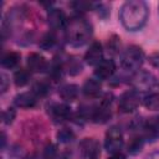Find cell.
<instances>
[{
	"mask_svg": "<svg viewBox=\"0 0 159 159\" xmlns=\"http://www.w3.org/2000/svg\"><path fill=\"white\" fill-rule=\"evenodd\" d=\"M116 71V63L111 58L102 60L96 67H94V76L97 80H108L113 76Z\"/></svg>",
	"mask_w": 159,
	"mask_h": 159,
	"instance_id": "12",
	"label": "cell"
},
{
	"mask_svg": "<svg viewBox=\"0 0 159 159\" xmlns=\"http://www.w3.org/2000/svg\"><path fill=\"white\" fill-rule=\"evenodd\" d=\"M67 16L65 14V11L62 9L58 7H51L47 11V22L51 26V29L53 30H60V29H65L67 25Z\"/></svg>",
	"mask_w": 159,
	"mask_h": 159,
	"instance_id": "10",
	"label": "cell"
},
{
	"mask_svg": "<svg viewBox=\"0 0 159 159\" xmlns=\"http://www.w3.org/2000/svg\"><path fill=\"white\" fill-rule=\"evenodd\" d=\"M143 138L149 142H155L159 139V117H149L143 122L142 125Z\"/></svg>",
	"mask_w": 159,
	"mask_h": 159,
	"instance_id": "9",
	"label": "cell"
},
{
	"mask_svg": "<svg viewBox=\"0 0 159 159\" xmlns=\"http://www.w3.org/2000/svg\"><path fill=\"white\" fill-rule=\"evenodd\" d=\"M15 116H16L15 109H14L12 107H9V108H6V109L4 111V113H2V122H4L5 124H11V123L14 122V119H15Z\"/></svg>",
	"mask_w": 159,
	"mask_h": 159,
	"instance_id": "29",
	"label": "cell"
},
{
	"mask_svg": "<svg viewBox=\"0 0 159 159\" xmlns=\"http://www.w3.org/2000/svg\"><path fill=\"white\" fill-rule=\"evenodd\" d=\"M130 84L133 86V89L138 92H145L152 89L157 84V77L149 71L139 70L132 76Z\"/></svg>",
	"mask_w": 159,
	"mask_h": 159,
	"instance_id": "4",
	"label": "cell"
},
{
	"mask_svg": "<svg viewBox=\"0 0 159 159\" xmlns=\"http://www.w3.org/2000/svg\"><path fill=\"white\" fill-rule=\"evenodd\" d=\"M6 88H7V77H6V75H1V93H4L5 91H6Z\"/></svg>",
	"mask_w": 159,
	"mask_h": 159,
	"instance_id": "30",
	"label": "cell"
},
{
	"mask_svg": "<svg viewBox=\"0 0 159 159\" xmlns=\"http://www.w3.org/2000/svg\"><path fill=\"white\" fill-rule=\"evenodd\" d=\"M103 60V48L102 45L98 41H94L91 43L88 50L84 53V61L89 66H97Z\"/></svg>",
	"mask_w": 159,
	"mask_h": 159,
	"instance_id": "11",
	"label": "cell"
},
{
	"mask_svg": "<svg viewBox=\"0 0 159 159\" xmlns=\"http://www.w3.org/2000/svg\"><path fill=\"white\" fill-rule=\"evenodd\" d=\"M50 84L46 81H36L32 84V93L36 97H43L50 93Z\"/></svg>",
	"mask_w": 159,
	"mask_h": 159,
	"instance_id": "22",
	"label": "cell"
},
{
	"mask_svg": "<svg viewBox=\"0 0 159 159\" xmlns=\"http://www.w3.org/2000/svg\"><path fill=\"white\" fill-rule=\"evenodd\" d=\"M1 143H2L1 148L4 149V148H5V143H6V137H5V133H2V135H1Z\"/></svg>",
	"mask_w": 159,
	"mask_h": 159,
	"instance_id": "33",
	"label": "cell"
},
{
	"mask_svg": "<svg viewBox=\"0 0 159 159\" xmlns=\"http://www.w3.org/2000/svg\"><path fill=\"white\" fill-rule=\"evenodd\" d=\"M143 104L150 111L159 109V93H149L143 98Z\"/></svg>",
	"mask_w": 159,
	"mask_h": 159,
	"instance_id": "23",
	"label": "cell"
},
{
	"mask_svg": "<svg viewBox=\"0 0 159 159\" xmlns=\"http://www.w3.org/2000/svg\"><path fill=\"white\" fill-rule=\"evenodd\" d=\"M56 43H57V39H56L55 34L53 32H47L40 39L39 46L45 51H50L56 46Z\"/></svg>",
	"mask_w": 159,
	"mask_h": 159,
	"instance_id": "20",
	"label": "cell"
},
{
	"mask_svg": "<svg viewBox=\"0 0 159 159\" xmlns=\"http://www.w3.org/2000/svg\"><path fill=\"white\" fill-rule=\"evenodd\" d=\"M145 159H159V150H155V152L150 153Z\"/></svg>",
	"mask_w": 159,
	"mask_h": 159,
	"instance_id": "32",
	"label": "cell"
},
{
	"mask_svg": "<svg viewBox=\"0 0 159 159\" xmlns=\"http://www.w3.org/2000/svg\"><path fill=\"white\" fill-rule=\"evenodd\" d=\"M27 67L31 72L40 73V72H45L47 70L48 65H47L46 58L42 55L32 52L27 56Z\"/></svg>",
	"mask_w": 159,
	"mask_h": 159,
	"instance_id": "13",
	"label": "cell"
},
{
	"mask_svg": "<svg viewBox=\"0 0 159 159\" xmlns=\"http://www.w3.org/2000/svg\"><path fill=\"white\" fill-rule=\"evenodd\" d=\"M37 103V98L32 92H22L15 96L14 98V104L19 108H34Z\"/></svg>",
	"mask_w": 159,
	"mask_h": 159,
	"instance_id": "14",
	"label": "cell"
},
{
	"mask_svg": "<svg viewBox=\"0 0 159 159\" xmlns=\"http://www.w3.org/2000/svg\"><path fill=\"white\" fill-rule=\"evenodd\" d=\"M149 9L148 5L142 0L125 1L119 11V20L123 27L128 31L140 30L148 20Z\"/></svg>",
	"mask_w": 159,
	"mask_h": 159,
	"instance_id": "1",
	"label": "cell"
},
{
	"mask_svg": "<svg viewBox=\"0 0 159 159\" xmlns=\"http://www.w3.org/2000/svg\"><path fill=\"white\" fill-rule=\"evenodd\" d=\"M92 32L93 30L91 22L82 15H75L68 19L67 25L65 27L66 41L73 47L83 46L91 39Z\"/></svg>",
	"mask_w": 159,
	"mask_h": 159,
	"instance_id": "2",
	"label": "cell"
},
{
	"mask_svg": "<svg viewBox=\"0 0 159 159\" xmlns=\"http://www.w3.org/2000/svg\"><path fill=\"white\" fill-rule=\"evenodd\" d=\"M56 137H57V140L60 142V143H71L73 139H75V133L72 132V129H68V128H62V129H60L58 132H57V134H56Z\"/></svg>",
	"mask_w": 159,
	"mask_h": 159,
	"instance_id": "24",
	"label": "cell"
},
{
	"mask_svg": "<svg viewBox=\"0 0 159 159\" xmlns=\"http://www.w3.org/2000/svg\"><path fill=\"white\" fill-rule=\"evenodd\" d=\"M20 58H21V56H20L19 52L9 51L5 55H2V57H1V66L4 68H9V70L15 68L20 63Z\"/></svg>",
	"mask_w": 159,
	"mask_h": 159,
	"instance_id": "17",
	"label": "cell"
},
{
	"mask_svg": "<svg viewBox=\"0 0 159 159\" xmlns=\"http://www.w3.org/2000/svg\"><path fill=\"white\" fill-rule=\"evenodd\" d=\"M143 144H144V138L143 135H134L130 138L129 143H128V153L129 154H137L142 150L143 148Z\"/></svg>",
	"mask_w": 159,
	"mask_h": 159,
	"instance_id": "21",
	"label": "cell"
},
{
	"mask_svg": "<svg viewBox=\"0 0 159 159\" xmlns=\"http://www.w3.org/2000/svg\"><path fill=\"white\" fill-rule=\"evenodd\" d=\"M123 144H124V138H123V133H122L120 128L117 125L111 127L106 132V137H104L106 150L111 154L119 153L120 149L123 148Z\"/></svg>",
	"mask_w": 159,
	"mask_h": 159,
	"instance_id": "5",
	"label": "cell"
},
{
	"mask_svg": "<svg viewBox=\"0 0 159 159\" xmlns=\"http://www.w3.org/2000/svg\"><path fill=\"white\" fill-rule=\"evenodd\" d=\"M111 5L109 4H106V2H96L94 5V10H97L98 12V16L102 17V19H107L109 12H111Z\"/></svg>",
	"mask_w": 159,
	"mask_h": 159,
	"instance_id": "28",
	"label": "cell"
},
{
	"mask_svg": "<svg viewBox=\"0 0 159 159\" xmlns=\"http://www.w3.org/2000/svg\"><path fill=\"white\" fill-rule=\"evenodd\" d=\"M78 93H80V88L75 83H66V84L61 86L58 89V94L65 102L75 101L78 97Z\"/></svg>",
	"mask_w": 159,
	"mask_h": 159,
	"instance_id": "16",
	"label": "cell"
},
{
	"mask_svg": "<svg viewBox=\"0 0 159 159\" xmlns=\"http://www.w3.org/2000/svg\"><path fill=\"white\" fill-rule=\"evenodd\" d=\"M101 82L97 78H87L82 86V92L88 98H96L101 94Z\"/></svg>",
	"mask_w": 159,
	"mask_h": 159,
	"instance_id": "15",
	"label": "cell"
},
{
	"mask_svg": "<svg viewBox=\"0 0 159 159\" xmlns=\"http://www.w3.org/2000/svg\"><path fill=\"white\" fill-rule=\"evenodd\" d=\"M108 159H125V157L119 152V153H114V154H112Z\"/></svg>",
	"mask_w": 159,
	"mask_h": 159,
	"instance_id": "31",
	"label": "cell"
},
{
	"mask_svg": "<svg viewBox=\"0 0 159 159\" xmlns=\"http://www.w3.org/2000/svg\"><path fill=\"white\" fill-rule=\"evenodd\" d=\"M80 153L83 158L86 159H97L101 149H99V143L94 138H84L80 142Z\"/></svg>",
	"mask_w": 159,
	"mask_h": 159,
	"instance_id": "8",
	"label": "cell"
},
{
	"mask_svg": "<svg viewBox=\"0 0 159 159\" xmlns=\"http://www.w3.org/2000/svg\"><path fill=\"white\" fill-rule=\"evenodd\" d=\"M94 5H96V2L82 1V0L71 2V6H72L77 12H80V15H81V12H84V11H88V10H92V9L94 10Z\"/></svg>",
	"mask_w": 159,
	"mask_h": 159,
	"instance_id": "25",
	"label": "cell"
},
{
	"mask_svg": "<svg viewBox=\"0 0 159 159\" xmlns=\"http://www.w3.org/2000/svg\"><path fill=\"white\" fill-rule=\"evenodd\" d=\"M144 62V52L139 46L132 45L127 47L120 57V66L125 71L137 72Z\"/></svg>",
	"mask_w": 159,
	"mask_h": 159,
	"instance_id": "3",
	"label": "cell"
},
{
	"mask_svg": "<svg viewBox=\"0 0 159 159\" xmlns=\"http://www.w3.org/2000/svg\"><path fill=\"white\" fill-rule=\"evenodd\" d=\"M47 113L55 123H62L71 117V108L65 103H50L47 106Z\"/></svg>",
	"mask_w": 159,
	"mask_h": 159,
	"instance_id": "7",
	"label": "cell"
},
{
	"mask_svg": "<svg viewBox=\"0 0 159 159\" xmlns=\"http://www.w3.org/2000/svg\"><path fill=\"white\" fill-rule=\"evenodd\" d=\"M82 63L77 57H68L65 61V70L71 75V76H76L78 73H81L82 71Z\"/></svg>",
	"mask_w": 159,
	"mask_h": 159,
	"instance_id": "19",
	"label": "cell"
},
{
	"mask_svg": "<svg viewBox=\"0 0 159 159\" xmlns=\"http://www.w3.org/2000/svg\"><path fill=\"white\" fill-rule=\"evenodd\" d=\"M41 159H57V148L55 144H47L43 150Z\"/></svg>",
	"mask_w": 159,
	"mask_h": 159,
	"instance_id": "27",
	"label": "cell"
},
{
	"mask_svg": "<svg viewBox=\"0 0 159 159\" xmlns=\"http://www.w3.org/2000/svg\"><path fill=\"white\" fill-rule=\"evenodd\" d=\"M140 102L142 99L139 92L135 89H128L120 94L118 99V108L123 113H130L139 107Z\"/></svg>",
	"mask_w": 159,
	"mask_h": 159,
	"instance_id": "6",
	"label": "cell"
},
{
	"mask_svg": "<svg viewBox=\"0 0 159 159\" xmlns=\"http://www.w3.org/2000/svg\"><path fill=\"white\" fill-rule=\"evenodd\" d=\"M26 159H37V158H36V155H30V157H27Z\"/></svg>",
	"mask_w": 159,
	"mask_h": 159,
	"instance_id": "34",
	"label": "cell"
},
{
	"mask_svg": "<svg viewBox=\"0 0 159 159\" xmlns=\"http://www.w3.org/2000/svg\"><path fill=\"white\" fill-rule=\"evenodd\" d=\"M31 71L26 70V68H19L14 72V83L16 87H24L29 83L30 78H31Z\"/></svg>",
	"mask_w": 159,
	"mask_h": 159,
	"instance_id": "18",
	"label": "cell"
},
{
	"mask_svg": "<svg viewBox=\"0 0 159 159\" xmlns=\"http://www.w3.org/2000/svg\"><path fill=\"white\" fill-rule=\"evenodd\" d=\"M120 39L118 37V36H116V35H113V36H111L109 39H108V42H107V47H108V51L111 52V53H118L119 52V48H120V41H119Z\"/></svg>",
	"mask_w": 159,
	"mask_h": 159,
	"instance_id": "26",
	"label": "cell"
}]
</instances>
